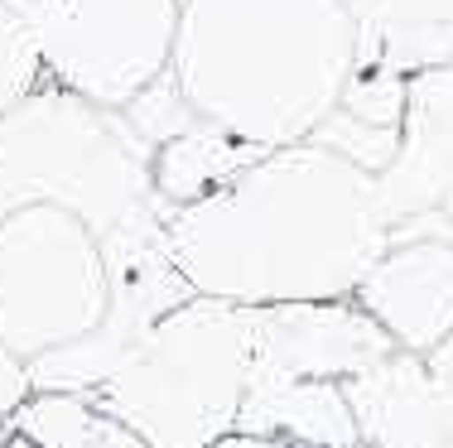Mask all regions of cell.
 <instances>
[{"label":"cell","mask_w":453,"mask_h":448,"mask_svg":"<svg viewBox=\"0 0 453 448\" xmlns=\"http://www.w3.org/2000/svg\"><path fill=\"white\" fill-rule=\"evenodd\" d=\"M169 255L193 294L242 308L352 299L391 251L376 174L323 145H289L203 202L165 217Z\"/></svg>","instance_id":"1"},{"label":"cell","mask_w":453,"mask_h":448,"mask_svg":"<svg viewBox=\"0 0 453 448\" xmlns=\"http://www.w3.org/2000/svg\"><path fill=\"white\" fill-rule=\"evenodd\" d=\"M357 72L348 0H183L169 58L179 97L256 149L309 145Z\"/></svg>","instance_id":"2"},{"label":"cell","mask_w":453,"mask_h":448,"mask_svg":"<svg viewBox=\"0 0 453 448\" xmlns=\"http://www.w3.org/2000/svg\"><path fill=\"white\" fill-rule=\"evenodd\" d=\"M251 371L246 308L193 294L92 391L102 414L150 448H212L236 429Z\"/></svg>","instance_id":"3"},{"label":"cell","mask_w":453,"mask_h":448,"mask_svg":"<svg viewBox=\"0 0 453 448\" xmlns=\"http://www.w3.org/2000/svg\"><path fill=\"white\" fill-rule=\"evenodd\" d=\"M35 202L68 208L96 237H111L126 217L159 202L150 194V149L121 111L39 82L0 116V222Z\"/></svg>","instance_id":"4"},{"label":"cell","mask_w":453,"mask_h":448,"mask_svg":"<svg viewBox=\"0 0 453 448\" xmlns=\"http://www.w3.org/2000/svg\"><path fill=\"white\" fill-rule=\"evenodd\" d=\"M106 318V255L82 217L53 202L0 222V343L35 361Z\"/></svg>","instance_id":"5"},{"label":"cell","mask_w":453,"mask_h":448,"mask_svg":"<svg viewBox=\"0 0 453 448\" xmlns=\"http://www.w3.org/2000/svg\"><path fill=\"white\" fill-rule=\"evenodd\" d=\"M165 217H169L165 202H150L135 217H126L111 237H102L106 318L88 338L29 361L35 396H92L155 333L159 318H169L193 299V285L179 275L174 255H169Z\"/></svg>","instance_id":"6"},{"label":"cell","mask_w":453,"mask_h":448,"mask_svg":"<svg viewBox=\"0 0 453 448\" xmlns=\"http://www.w3.org/2000/svg\"><path fill=\"white\" fill-rule=\"evenodd\" d=\"M183 0H49L35 19L44 82L126 111L174 58Z\"/></svg>","instance_id":"7"},{"label":"cell","mask_w":453,"mask_h":448,"mask_svg":"<svg viewBox=\"0 0 453 448\" xmlns=\"http://www.w3.org/2000/svg\"><path fill=\"white\" fill-rule=\"evenodd\" d=\"M251 371L246 386H289V381H348L386 361L395 343L381 333L357 299L319 304H261L246 308Z\"/></svg>","instance_id":"8"},{"label":"cell","mask_w":453,"mask_h":448,"mask_svg":"<svg viewBox=\"0 0 453 448\" xmlns=\"http://www.w3.org/2000/svg\"><path fill=\"white\" fill-rule=\"evenodd\" d=\"M376 202L391 247L395 241L453 247V68L410 78L401 145L376 174Z\"/></svg>","instance_id":"9"},{"label":"cell","mask_w":453,"mask_h":448,"mask_svg":"<svg viewBox=\"0 0 453 448\" xmlns=\"http://www.w3.org/2000/svg\"><path fill=\"white\" fill-rule=\"evenodd\" d=\"M357 304L381 323L395 352H434L453 333V247L395 241L357 285Z\"/></svg>","instance_id":"10"},{"label":"cell","mask_w":453,"mask_h":448,"mask_svg":"<svg viewBox=\"0 0 453 448\" xmlns=\"http://www.w3.org/2000/svg\"><path fill=\"white\" fill-rule=\"evenodd\" d=\"M357 19V68L395 78L453 68V0H348Z\"/></svg>","instance_id":"11"},{"label":"cell","mask_w":453,"mask_h":448,"mask_svg":"<svg viewBox=\"0 0 453 448\" xmlns=\"http://www.w3.org/2000/svg\"><path fill=\"white\" fill-rule=\"evenodd\" d=\"M232 434L289 439L299 448H362L352 410L338 381H289V386H246Z\"/></svg>","instance_id":"12"},{"label":"cell","mask_w":453,"mask_h":448,"mask_svg":"<svg viewBox=\"0 0 453 448\" xmlns=\"http://www.w3.org/2000/svg\"><path fill=\"white\" fill-rule=\"evenodd\" d=\"M405 92H410V82L395 78V72L357 68L338 102V111L319 125L309 145L333 149V155H342L348 164L366 169V174H381L395 159V145H401Z\"/></svg>","instance_id":"13"},{"label":"cell","mask_w":453,"mask_h":448,"mask_svg":"<svg viewBox=\"0 0 453 448\" xmlns=\"http://www.w3.org/2000/svg\"><path fill=\"white\" fill-rule=\"evenodd\" d=\"M265 149L232 140L226 131L208 121H193L188 131H179L174 140L150 149V194L165 202L169 212L203 202L208 194H218L222 184H232L242 169H251Z\"/></svg>","instance_id":"14"},{"label":"cell","mask_w":453,"mask_h":448,"mask_svg":"<svg viewBox=\"0 0 453 448\" xmlns=\"http://www.w3.org/2000/svg\"><path fill=\"white\" fill-rule=\"evenodd\" d=\"M5 424L39 448H150L82 396H29Z\"/></svg>","instance_id":"15"},{"label":"cell","mask_w":453,"mask_h":448,"mask_svg":"<svg viewBox=\"0 0 453 448\" xmlns=\"http://www.w3.org/2000/svg\"><path fill=\"white\" fill-rule=\"evenodd\" d=\"M39 82H44V63H39L35 19L0 5V116L15 111Z\"/></svg>","instance_id":"16"},{"label":"cell","mask_w":453,"mask_h":448,"mask_svg":"<svg viewBox=\"0 0 453 448\" xmlns=\"http://www.w3.org/2000/svg\"><path fill=\"white\" fill-rule=\"evenodd\" d=\"M29 396H35V386H29V367L0 343V424H5Z\"/></svg>","instance_id":"17"},{"label":"cell","mask_w":453,"mask_h":448,"mask_svg":"<svg viewBox=\"0 0 453 448\" xmlns=\"http://www.w3.org/2000/svg\"><path fill=\"white\" fill-rule=\"evenodd\" d=\"M425 371H429V386H434V400H439V410H444L449 439H453V333L434 352H425Z\"/></svg>","instance_id":"18"}]
</instances>
